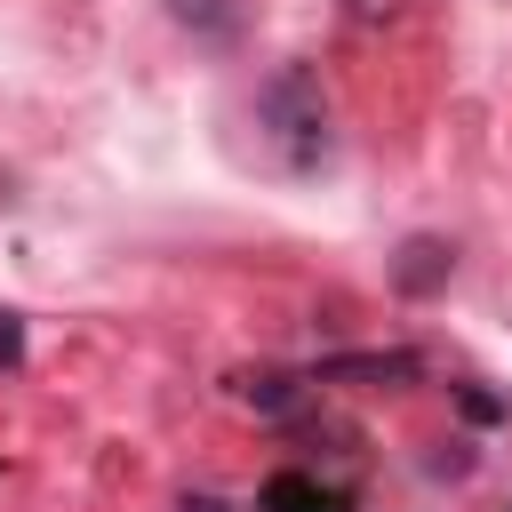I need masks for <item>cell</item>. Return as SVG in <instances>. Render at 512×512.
<instances>
[{"label": "cell", "instance_id": "cell-6", "mask_svg": "<svg viewBox=\"0 0 512 512\" xmlns=\"http://www.w3.org/2000/svg\"><path fill=\"white\" fill-rule=\"evenodd\" d=\"M16 360H24V320L0 312V368H16Z\"/></svg>", "mask_w": 512, "mask_h": 512}, {"label": "cell", "instance_id": "cell-7", "mask_svg": "<svg viewBox=\"0 0 512 512\" xmlns=\"http://www.w3.org/2000/svg\"><path fill=\"white\" fill-rule=\"evenodd\" d=\"M184 512H232L224 496H184Z\"/></svg>", "mask_w": 512, "mask_h": 512}, {"label": "cell", "instance_id": "cell-4", "mask_svg": "<svg viewBox=\"0 0 512 512\" xmlns=\"http://www.w3.org/2000/svg\"><path fill=\"white\" fill-rule=\"evenodd\" d=\"M256 512H344V488H328V480H312V472H272L264 488H256Z\"/></svg>", "mask_w": 512, "mask_h": 512}, {"label": "cell", "instance_id": "cell-2", "mask_svg": "<svg viewBox=\"0 0 512 512\" xmlns=\"http://www.w3.org/2000/svg\"><path fill=\"white\" fill-rule=\"evenodd\" d=\"M448 272H456V248L432 240V232L400 240V256H392V288L400 296H432V288H448Z\"/></svg>", "mask_w": 512, "mask_h": 512}, {"label": "cell", "instance_id": "cell-5", "mask_svg": "<svg viewBox=\"0 0 512 512\" xmlns=\"http://www.w3.org/2000/svg\"><path fill=\"white\" fill-rule=\"evenodd\" d=\"M248 400H256V408H272V416H288V408H296V376H256V384H248Z\"/></svg>", "mask_w": 512, "mask_h": 512}, {"label": "cell", "instance_id": "cell-1", "mask_svg": "<svg viewBox=\"0 0 512 512\" xmlns=\"http://www.w3.org/2000/svg\"><path fill=\"white\" fill-rule=\"evenodd\" d=\"M256 120H264V136H272L296 168H312V160L328 152V96H320V80H312L304 64H280V72L256 88Z\"/></svg>", "mask_w": 512, "mask_h": 512}, {"label": "cell", "instance_id": "cell-3", "mask_svg": "<svg viewBox=\"0 0 512 512\" xmlns=\"http://www.w3.org/2000/svg\"><path fill=\"white\" fill-rule=\"evenodd\" d=\"M168 16L200 48H240V32H248V0H168Z\"/></svg>", "mask_w": 512, "mask_h": 512}]
</instances>
